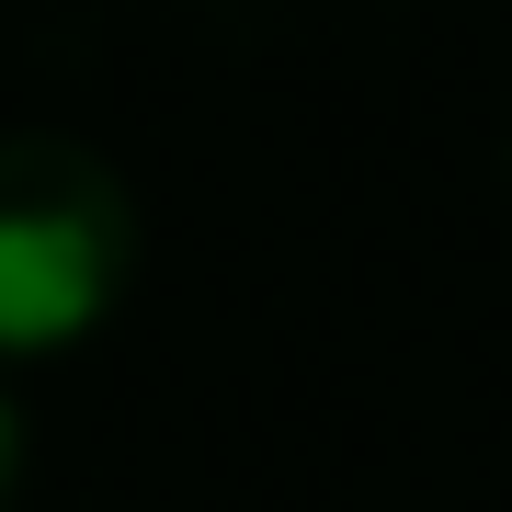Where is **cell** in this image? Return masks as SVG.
Listing matches in <instances>:
<instances>
[{"mask_svg":"<svg viewBox=\"0 0 512 512\" xmlns=\"http://www.w3.org/2000/svg\"><path fill=\"white\" fill-rule=\"evenodd\" d=\"M137 285V194L80 137H0V365L92 342Z\"/></svg>","mask_w":512,"mask_h":512,"instance_id":"1","label":"cell"},{"mask_svg":"<svg viewBox=\"0 0 512 512\" xmlns=\"http://www.w3.org/2000/svg\"><path fill=\"white\" fill-rule=\"evenodd\" d=\"M12 490H23V399L0 387V501H12Z\"/></svg>","mask_w":512,"mask_h":512,"instance_id":"2","label":"cell"}]
</instances>
